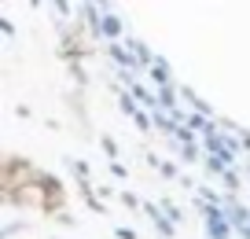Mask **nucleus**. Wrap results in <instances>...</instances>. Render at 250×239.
Returning <instances> with one entry per match:
<instances>
[{"instance_id": "nucleus-1", "label": "nucleus", "mask_w": 250, "mask_h": 239, "mask_svg": "<svg viewBox=\"0 0 250 239\" xmlns=\"http://www.w3.org/2000/svg\"><path fill=\"white\" fill-rule=\"evenodd\" d=\"M41 177H44V170L30 158H22V154H4V162H0V192L8 195L41 184Z\"/></svg>"}, {"instance_id": "nucleus-2", "label": "nucleus", "mask_w": 250, "mask_h": 239, "mask_svg": "<svg viewBox=\"0 0 250 239\" xmlns=\"http://www.w3.org/2000/svg\"><path fill=\"white\" fill-rule=\"evenodd\" d=\"M191 210H195L199 217H203V228H206V239H232V224H228V214L225 206H210L206 199H199V195H191Z\"/></svg>"}, {"instance_id": "nucleus-3", "label": "nucleus", "mask_w": 250, "mask_h": 239, "mask_svg": "<svg viewBox=\"0 0 250 239\" xmlns=\"http://www.w3.org/2000/svg\"><path fill=\"white\" fill-rule=\"evenodd\" d=\"M0 202H4V206H15V210H30V214H44V206H48V199H44V192H41V184L22 188V192H15V195L0 192Z\"/></svg>"}, {"instance_id": "nucleus-4", "label": "nucleus", "mask_w": 250, "mask_h": 239, "mask_svg": "<svg viewBox=\"0 0 250 239\" xmlns=\"http://www.w3.org/2000/svg\"><path fill=\"white\" fill-rule=\"evenodd\" d=\"M41 192H44V199H48L44 217H55L59 210H66V188H62V180L55 177V173L44 170V177H41Z\"/></svg>"}, {"instance_id": "nucleus-5", "label": "nucleus", "mask_w": 250, "mask_h": 239, "mask_svg": "<svg viewBox=\"0 0 250 239\" xmlns=\"http://www.w3.org/2000/svg\"><path fill=\"white\" fill-rule=\"evenodd\" d=\"M144 217H147V221L155 224V232H158L162 239H177V224H173L169 217H166V210L158 206L155 199H144Z\"/></svg>"}, {"instance_id": "nucleus-6", "label": "nucleus", "mask_w": 250, "mask_h": 239, "mask_svg": "<svg viewBox=\"0 0 250 239\" xmlns=\"http://www.w3.org/2000/svg\"><path fill=\"white\" fill-rule=\"evenodd\" d=\"M103 55H107L110 66L140 74V66H136V59H133V52H129V44H125V41H118V44H103Z\"/></svg>"}, {"instance_id": "nucleus-7", "label": "nucleus", "mask_w": 250, "mask_h": 239, "mask_svg": "<svg viewBox=\"0 0 250 239\" xmlns=\"http://www.w3.org/2000/svg\"><path fill=\"white\" fill-rule=\"evenodd\" d=\"M144 77H147V85H155V88H169V85H180L177 77H173V66L162 59V55H158V63H155V66H151Z\"/></svg>"}, {"instance_id": "nucleus-8", "label": "nucleus", "mask_w": 250, "mask_h": 239, "mask_svg": "<svg viewBox=\"0 0 250 239\" xmlns=\"http://www.w3.org/2000/svg\"><path fill=\"white\" fill-rule=\"evenodd\" d=\"M125 44H129V52H133V59H136V66H140V74H147V70L158 63V55L151 52V48L144 44L140 37H125Z\"/></svg>"}, {"instance_id": "nucleus-9", "label": "nucleus", "mask_w": 250, "mask_h": 239, "mask_svg": "<svg viewBox=\"0 0 250 239\" xmlns=\"http://www.w3.org/2000/svg\"><path fill=\"white\" fill-rule=\"evenodd\" d=\"M166 144L177 151V162H180V166H203L206 151H203L199 144H177V140H166Z\"/></svg>"}, {"instance_id": "nucleus-10", "label": "nucleus", "mask_w": 250, "mask_h": 239, "mask_svg": "<svg viewBox=\"0 0 250 239\" xmlns=\"http://www.w3.org/2000/svg\"><path fill=\"white\" fill-rule=\"evenodd\" d=\"M118 41H125V19H118L107 8V15H103V44H118Z\"/></svg>"}, {"instance_id": "nucleus-11", "label": "nucleus", "mask_w": 250, "mask_h": 239, "mask_svg": "<svg viewBox=\"0 0 250 239\" xmlns=\"http://www.w3.org/2000/svg\"><path fill=\"white\" fill-rule=\"evenodd\" d=\"M158 206H162V210H166V217H169V221H173V224H177V228H180V224H184V221H188V210H184V206H180V202H177V199H169V195H162V199H158Z\"/></svg>"}, {"instance_id": "nucleus-12", "label": "nucleus", "mask_w": 250, "mask_h": 239, "mask_svg": "<svg viewBox=\"0 0 250 239\" xmlns=\"http://www.w3.org/2000/svg\"><path fill=\"white\" fill-rule=\"evenodd\" d=\"M114 100H118V110H122L125 118H136V114H140V110H144L140 103H136V96L129 92V88H122V92H118Z\"/></svg>"}, {"instance_id": "nucleus-13", "label": "nucleus", "mask_w": 250, "mask_h": 239, "mask_svg": "<svg viewBox=\"0 0 250 239\" xmlns=\"http://www.w3.org/2000/svg\"><path fill=\"white\" fill-rule=\"evenodd\" d=\"M151 118H155V132H162L166 140H169L173 132L180 129V125H177V118H173V114H166V110H155V114H151Z\"/></svg>"}, {"instance_id": "nucleus-14", "label": "nucleus", "mask_w": 250, "mask_h": 239, "mask_svg": "<svg viewBox=\"0 0 250 239\" xmlns=\"http://www.w3.org/2000/svg\"><path fill=\"white\" fill-rule=\"evenodd\" d=\"M66 70H70V77H74V88H81V92H85V88L92 85V74L85 70V63H70Z\"/></svg>"}, {"instance_id": "nucleus-15", "label": "nucleus", "mask_w": 250, "mask_h": 239, "mask_svg": "<svg viewBox=\"0 0 250 239\" xmlns=\"http://www.w3.org/2000/svg\"><path fill=\"white\" fill-rule=\"evenodd\" d=\"M221 184H225V195L239 199V192H243V177H239V170H228L225 177H221Z\"/></svg>"}, {"instance_id": "nucleus-16", "label": "nucleus", "mask_w": 250, "mask_h": 239, "mask_svg": "<svg viewBox=\"0 0 250 239\" xmlns=\"http://www.w3.org/2000/svg\"><path fill=\"white\" fill-rule=\"evenodd\" d=\"M203 170H206V177H225L232 166H228L225 158H213V154H206V158H203Z\"/></svg>"}, {"instance_id": "nucleus-17", "label": "nucleus", "mask_w": 250, "mask_h": 239, "mask_svg": "<svg viewBox=\"0 0 250 239\" xmlns=\"http://www.w3.org/2000/svg\"><path fill=\"white\" fill-rule=\"evenodd\" d=\"M62 162L70 166V173H74V177H78V180H92V166H88L85 158H70V154H66Z\"/></svg>"}, {"instance_id": "nucleus-18", "label": "nucleus", "mask_w": 250, "mask_h": 239, "mask_svg": "<svg viewBox=\"0 0 250 239\" xmlns=\"http://www.w3.org/2000/svg\"><path fill=\"white\" fill-rule=\"evenodd\" d=\"M118 202H122L125 210H133V214H144V199L136 192H118Z\"/></svg>"}, {"instance_id": "nucleus-19", "label": "nucleus", "mask_w": 250, "mask_h": 239, "mask_svg": "<svg viewBox=\"0 0 250 239\" xmlns=\"http://www.w3.org/2000/svg\"><path fill=\"white\" fill-rule=\"evenodd\" d=\"M158 177H162V180H180V162H173V158H162V166H158Z\"/></svg>"}, {"instance_id": "nucleus-20", "label": "nucleus", "mask_w": 250, "mask_h": 239, "mask_svg": "<svg viewBox=\"0 0 250 239\" xmlns=\"http://www.w3.org/2000/svg\"><path fill=\"white\" fill-rule=\"evenodd\" d=\"M133 125L144 132V136H151V132H155V118H151V110H140V114L133 118Z\"/></svg>"}, {"instance_id": "nucleus-21", "label": "nucleus", "mask_w": 250, "mask_h": 239, "mask_svg": "<svg viewBox=\"0 0 250 239\" xmlns=\"http://www.w3.org/2000/svg\"><path fill=\"white\" fill-rule=\"evenodd\" d=\"M100 147H103V154H107L110 162H118V154H122V147H118V140H114V136H107V132H103V136H100Z\"/></svg>"}, {"instance_id": "nucleus-22", "label": "nucleus", "mask_w": 250, "mask_h": 239, "mask_svg": "<svg viewBox=\"0 0 250 239\" xmlns=\"http://www.w3.org/2000/svg\"><path fill=\"white\" fill-rule=\"evenodd\" d=\"M22 228H26V221H22V217H15V221H8L4 228H0V239H15Z\"/></svg>"}, {"instance_id": "nucleus-23", "label": "nucleus", "mask_w": 250, "mask_h": 239, "mask_svg": "<svg viewBox=\"0 0 250 239\" xmlns=\"http://www.w3.org/2000/svg\"><path fill=\"white\" fill-rule=\"evenodd\" d=\"M213 122V118H203V114H188V129H191V132H199V136H203V129H206V125H210Z\"/></svg>"}, {"instance_id": "nucleus-24", "label": "nucleus", "mask_w": 250, "mask_h": 239, "mask_svg": "<svg viewBox=\"0 0 250 239\" xmlns=\"http://www.w3.org/2000/svg\"><path fill=\"white\" fill-rule=\"evenodd\" d=\"M81 202H85V210H88V214H100V217L107 214V202H103L100 195H88V199H81Z\"/></svg>"}, {"instance_id": "nucleus-25", "label": "nucleus", "mask_w": 250, "mask_h": 239, "mask_svg": "<svg viewBox=\"0 0 250 239\" xmlns=\"http://www.w3.org/2000/svg\"><path fill=\"white\" fill-rule=\"evenodd\" d=\"M52 221H55V224H59V228H78V217H74V214H70V210H59V214H55V217H52Z\"/></svg>"}, {"instance_id": "nucleus-26", "label": "nucleus", "mask_w": 250, "mask_h": 239, "mask_svg": "<svg viewBox=\"0 0 250 239\" xmlns=\"http://www.w3.org/2000/svg\"><path fill=\"white\" fill-rule=\"evenodd\" d=\"M107 173H110L114 180H125V177H129V166H122V162H107Z\"/></svg>"}, {"instance_id": "nucleus-27", "label": "nucleus", "mask_w": 250, "mask_h": 239, "mask_svg": "<svg viewBox=\"0 0 250 239\" xmlns=\"http://www.w3.org/2000/svg\"><path fill=\"white\" fill-rule=\"evenodd\" d=\"M114 236H118V239H140L133 228H129V224H114Z\"/></svg>"}, {"instance_id": "nucleus-28", "label": "nucleus", "mask_w": 250, "mask_h": 239, "mask_svg": "<svg viewBox=\"0 0 250 239\" xmlns=\"http://www.w3.org/2000/svg\"><path fill=\"white\" fill-rule=\"evenodd\" d=\"M0 33L8 41H15V22H11V19H0Z\"/></svg>"}, {"instance_id": "nucleus-29", "label": "nucleus", "mask_w": 250, "mask_h": 239, "mask_svg": "<svg viewBox=\"0 0 250 239\" xmlns=\"http://www.w3.org/2000/svg\"><path fill=\"white\" fill-rule=\"evenodd\" d=\"M184 192H199V184H195V177H188V173H180V180H177Z\"/></svg>"}, {"instance_id": "nucleus-30", "label": "nucleus", "mask_w": 250, "mask_h": 239, "mask_svg": "<svg viewBox=\"0 0 250 239\" xmlns=\"http://www.w3.org/2000/svg\"><path fill=\"white\" fill-rule=\"evenodd\" d=\"M96 195H100V199H103V202H110V199H118V195H114V188H110V184H100V188H96Z\"/></svg>"}, {"instance_id": "nucleus-31", "label": "nucleus", "mask_w": 250, "mask_h": 239, "mask_svg": "<svg viewBox=\"0 0 250 239\" xmlns=\"http://www.w3.org/2000/svg\"><path fill=\"white\" fill-rule=\"evenodd\" d=\"M15 118H33V107H26V103H19V107H15Z\"/></svg>"}, {"instance_id": "nucleus-32", "label": "nucleus", "mask_w": 250, "mask_h": 239, "mask_svg": "<svg viewBox=\"0 0 250 239\" xmlns=\"http://www.w3.org/2000/svg\"><path fill=\"white\" fill-rule=\"evenodd\" d=\"M239 144H243V151H250V129H239Z\"/></svg>"}, {"instance_id": "nucleus-33", "label": "nucleus", "mask_w": 250, "mask_h": 239, "mask_svg": "<svg viewBox=\"0 0 250 239\" xmlns=\"http://www.w3.org/2000/svg\"><path fill=\"white\" fill-rule=\"evenodd\" d=\"M235 239H250V224H247V228H239V232H235Z\"/></svg>"}, {"instance_id": "nucleus-34", "label": "nucleus", "mask_w": 250, "mask_h": 239, "mask_svg": "<svg viewBox=\"0 0 250 239\" xmlns=\"http://www.w3.org/2000/svg\"><path fill=\"white\" fill-rule=\"evenodd\" d=\"M247 173H250V162H247Z\"/></svg>"}]
</instances>
